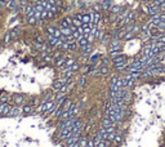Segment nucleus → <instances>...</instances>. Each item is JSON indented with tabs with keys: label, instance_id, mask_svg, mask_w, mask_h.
Segmentation results:
<instances>
[{
	"label": "nucleus",
	"instance_id": "obj_26",
	"mask_svg": "<svg viewBox=\"0 0 165 147\" xmlns=\"http://www.w3.org/2000/svg\"><path fill=\"white\" fill-rule=\"evenodd\" d=\"M100 74L101 76H106V75L110 74V67L109 66H101L100 67Z\"/></svg>",
	"mask_w": 165,
	"mask_h": 147
},
{
	"label": "nucleus",
	"instance_id": "obj_7",
	"mask_svg": "<svg viewBox=\"0 0 165 147\" xmlns=\"http://www.w3.org/2000/svg\"><path fill=\"white\" fill-rule=\"evenodd\" d=\"M23 16L26 17V18H29V17H32L35 14V7L34 4H27L26 7H23Z\"/></svg>",
	"mask_w": 165,
	"mask_h": 147
},
{
	"label": "nucleus",
	"instance_id": "obj_25",
	"mask_svg": "<svg viewBox=\"0 0 165 147\" xmlns=\"http://www.w3.org/2000/svg\"><path fill=\"white\" fill-rule=\"evenodd\" d=\"M111 58L110 57H101V66H111Z\"/></svg>",
	"mask_w": 165,
	"mask_h": 147
},
{
	"label": "nucleus",
	"instance_id": "obj_16",
	"mask_svg": "<svg viewBox=\"0 0 165 147\" xmlns=\"http://www.w3.org/2000/svg\"><path fill=\"white\" fill-rule=\"evenodd\" d=\"M101 57H102L101 53H94V54H92V56L88 57V61H89V63H97L98 59H100Z\"/></svg>",
	"mask_w": 165,
	"mask_h": 147
},
{
	"label": "nucleus",
	"instance_id": "obj_11",
	"mask_svg": "<svg viewBox=\"0 0 165 147\" xmlns=\"http://www.w3.org/2000/svg\"><path fill=\"white\" fill-rule=\"evenodd\" d=\"M93 50H94V45L93 44H88V45H85L84 48H80V52H81L83 56H86L89 57L93 53Z\"/></svg>",
	"mask_w": 165,
	"mask_h": 147
},
{
	"label": "nucleus",
	"instance_id": "obj_9",
	"mask_svg": "<svg viewBox=\"0 0 165 147\" xmlns=\"http://www.w3.org/2000/svg\"><path fill=\"white\" fill-rule=\"evenodd\" d=\"M12 94L13 93H8L3 91L1 94H0V103H12Z\"/></svg>",
	"mask_w": 165,
	"mask_h": 147
},
{
	"label": "nucleus",
	"instance_id": "obj_22",
	"mask_svg": "<svg viewBox=\"0 0 165 147\" xmlns=\"http://www.w3.org/2000/svg\"><path fill=\"white\" fill-rule=\"evenodd\" d=\"M76 85H77V88H79V89L85 88V85H86V76H81V77H80Z\"/></svg>",
	"mask_w": 165,
	"mask_h": 147
},
{
	"label": "nucleus",
	"instance_id": "obj_12",
	"mask_svg": "<svg viewBox=\"0 0 165 147\" xmlns=\"http://www.w3.org/2000/svg\"><path fill=\"white\" fill-rule=\"evenodd\" d=\"M111 66L112 65H115V63H123V62H128V57H127V54H124V53H121L120 56H118V57H115V58H112L111 59Z\"/></svg>",
	"mask_w": 165,
	"mask_h": 147
},
{
	"label": "nucleus",
	"instance_id": "obj_37",
	"mask_svg": "<svg viewBox=\"0 0 165 147\" xmlns=\"http://www.w3.org/2000/svg\"><path fill=\"white\" fill-rule=\"evenodd\" d=\"M74 18H76V20H80V21H81V18H83V13H81V12L76 13V14L74 16Z\"/></svg>",
	"mask_w": 165,
	"mask_h": 147
},
{
	"label": "nucleus",
	"instance_id": "obj_43",
	"mask_svg": "<svg viewBox=\"0 0 165 147\" xmlns=\"http://www.w3.org/2000/svg\"><path fill=\"white\" fill-rule=\"evenodd\" d=\"M1 92H3V89H0V94H1Z\"/></svg>",
	"mask_w": 165,
	"mask_h": 147
},
{
	"label": "nucleus",
	"instance_id": "obj_39",
	"mask_svg": "<svg viewBox=\"0 0 165 147\" xmlns=\"http://www.w3.org/2000/svg\"><path fill=\"white\" fill-rule=\"evenodd\" d=\"M159 8H160V12H161V13H164V12H165V3H163V4H161Z\"/></svg>",
	"mask_w": 165,
	"mask_h": 147
},
{
	"label": "nucleus",
	"instance_id": "obj_41",
	"mask_svg": "<svg viewBox=\"0 0 165 147\" xmlns=\"http://www.w3.org/2000/svg\"><path fill=\"white\" fill-rule=\"evenodd\" d=\"M145 1H146V3H151L152 0H145Z\"/></svg>",
	"mask_w": 165,
	"mask_h": 147
},
{
	"label": "nucleus",
	"instance_id": "obj_24",
	"mask_svg": "<svg viewBox=\"0 0 165 147\" xmlns=\"http://www.w3.org/2000/svg\"><path fill=\"white\" fill-rule=\"evenodd\" d=\"M137 35L134 34L133 31H129V32H125V35H124V38H123V40L124 41H129V40H132V39H134Z\"/></svg>",
	"mask_w": 165,
	"mask_h": 147
},
{
	"label": "nucleus",
	"instance_id": "obj_1",
	"mask_svg": "<svg viewBox=\"0 0 165 147\" xmlns=\"http://www.w3.org/2000/svg\"><path fill=\"white\" fill-rule=\"evenodd\" d=\"M26 100H27L26 94H22V93H13L12 94V105H14V106L22 107L26 103Z\"/></svg>",
	"mask_w": 165,
	"mask_h": 147
},
{
	"label": "nucleus",
	"instance_id": "obj_33",
	"mask_svg": "<svg viewBox=\"0 0 165 147\" xmlns=\"http://www.w3.org/2000/svg\"><path fill=\"white\" fill-rule=\"evenodd\" d=\"M8 5V0H0V10H5Z\"/></svg>",
	"mask_w": 165,
	"mask_h": 147
},
{
	"label": "nucleus",
	"instance_id": "obj_21",
	"mask_svg": "<svg viewBox=\"0 0 165 147\" xmlns=\"http://www.w3.org/2000/svg\"><path fill=\"white\" fill-rule=\"evenodd\" d=\"M77 45H79V48H84V47H85V45H88V39H86L85 36H81V38H80V39H77Z\"/></svg>",
	"mask_w": 165,
	"mask_h": 147
},
{
	"label": "nucleus",
	"instance_id": "obj_14",
	"mask_svg": "<svg viewBox=\"0 0 165 147\" xmlns=\"http://www.w3.org/2000/svg\"><path fill=\"white\" fill-rule=\"evenodd\" d=\"M123 142H124V133H119V132H116V136H115V138H113L112 143L115 146H120Z\"/></svg>",
	"mask_w": 165,
	"mask_h": 147
},
{
	"label": "nucleus",
	"instance_id": "obj_19",
	"mask_svg": "<svg viewBox=\"0 0 165 147\" xmlns=\"http://www.w3.org/2000/svg\"><path fill=\"white\" fill-rule=\"evenodd\" d=\"M88 142H89V137L85 136V134H83L79 139V146L80 147H88Z\"/></svg>",
	"mask_w": 165,
	"mask_h": 147
},
{
	"label": "nucleus",
	"instance_id": "obj_28",
	"mask_svg": "<svg viewBox=\"0 0 165 147\" xmlns=\"http://www.w3.org/2000/svg\"><path fill=\"white\" fill-rule=\"evenodd\" d=\"M63 107H57V110L54 111V114H53V118L57 119V120H59V118H61V115H62V112H63Z\"/></svg>",
	"mask_w": 165,
	"mask_h": 147
},
{
	"label": "nucleus",
	"instance_id": "obj_20",
	"mask_svg": "<svg viewBox=\"0 0 165 147\" xmlns=\"http://www.w3.org/2000/svg\"><path fill=\"white\" fill-rule=\"evenodd\" d=\"M38 18L35 16L32 17H29V18H26V23H27L29 26H31V27H35V26H38Z\"/></svg>",
	"mask_w": 165,
	"mask_h": 147
},
{
	"label": "nucleus",
	"instance_id": "obj_35",
	"mask_svg": "<svg viewBox=\"0 0 165 147\" xmlns=\"http://www.w3.org/2000/svg\"><path fill=\"white\" fill-rule=\"evenodd\" d=\"M93 10L97 12V13H101V12L103 10V9H102V4H94V5H93Z\"/></svg>",
	"mask_w": 165,
	"mask_h": 147
},
{
	"label": "nucleus",
	"instance_id": "obj_5",
	"mask_svg": "<svg viewBox=\"0 0 165 147\" xmlns=\"http://www.w3.org/2000/svg\"><path fill=\"white\" fill-rule=\"evenodd\" d=\"M21 109H22V115H23V116H30V115H32V114H34V111H35V107L32 106L30 102H26V103L23 105Z\"/></svg>",
	"mask_w": 165,
	"mask_h": 147
},
{
	"label": "nucleus",
	"instance_id": "obj_23",
	"mask_svg": "<svg viewBox=\"0 0 165 147\" xmlns=\"http://www.w3.org/2000/svg\"><path fill=\"white\" fill-rule=\"evenodd\" d=\"M111 7H112V0H103V3H102V9L110 10Z\"/></svg>",
	"mask_w": 165,
	"mask_h": 147
},
{
	"label": "nucleus",
	"instance_id": "obj_42",
	"mask_svg": "<svg viewBox=\"0 0 165 147\" xmlns=\"http://www.w3.org/2000/svg\"><path fill=\"white\" fill-rule=\"evenodd\" d=\"M1 50H3V45H0V53H1Z\"/></svg>",
	"mask_w": 165,
	"mask_h": 147
},
{
	"label": "nucleus",
	"instance_id": "obj_6",
	"mask_svg": "<svg viewBox=\"0 0 165 147\" xmlns=\"http://www.w3.org/2000/svg\"><path fill=\"white\" fill-rule=\"evenodd\" d=\"M12 106H13L12 103H0V118H5L9 115Z\"/></svg>",
	"mask_w": 165,
	"mask_h": 147
},
{
	"label": "nucleus",
	"instance_id": "obj_29",
	"mask_svg": "<svg viewBox=\"0 0 165 147\" xmlns=\"http://www.w3.org/2000/svg\"><path fill=\"white\" fill-rule=\"evenodd\" d=\"M81 22L83 23H91L92 22V17H91V13H83V18H81Z\"/></svg>",
	"mask_w": 165,
	"mask_h": 147
},
{
	"label": "nucleus",
	"instance_id": "obj_10",
	"mask_svg": "<svg viewBox=\"0 0 165 147\" xmlns=\"http://www.w3.org/2000/svg\"><path fill=\"white\" fill-rule=\"evenodd\" d=\"M13 41V39H12L10 36V31L8 30V31H5V34L3 35V38H1V41H0V45H9V44Z\"/></svg>",
	"mask_w": 165,
	"mask_h": 147
},
{
	"label": "nucleus",
	"instance_id": "obj_34",
	"mask_svg": "<svg viewBox=\"0 0 165 147\" xmlns=\"http://www.w3.org/2000/svg\"><path fill=\"white\" fill-rule=\"evenodd\" d=\"M120 77L118 75H113V76H111V80H110V85H113V84H118V80Z\"/></svg>",
	"mask_w": 165,
	"mask_h": 147
},
{
	"label": "nucleus",
	"instance_id": "obj_18",
	"mask_svg": "<svg viewBox=\"0 0 165 147\" xmlns=\"http://www.w3.org/2000/svg\"><path fill=\"white\" fill-rule=\"evenodd\" d=\"M56 26L53 25H45V29H44V31H45V35H53L54 36V32H56Z\"/></svg>",
	"mask_w": 165,
	"mask_h": 147
},
{
	"label": "nucleus",
	"instance_id": "obj_32",
	"mask_svg": "<svg viewBox=\"0 0 165 147\" xmlns=\"http://www.w3.org/2000/svg\"><path fill=\"white\" fill-rule=\"evenodd\" d=\"M75 62H76V59H75V58H67V61H66V63H65V67H71Z\"/></svg>",
	"mask_w": 165,
	"mask_h": 147
},
{
	"label": "nucleus",
	"instance_id": "obj_8",
	"mask_svg": "<svg viewBox=\"0 0 165 147\" xmlns=\"http://www.w3.org/2000/svg\"><path fill=\"white\" fill-rule=\"evenodd\" d=\"M22 115V109H21L19 106H12V109L9 111V115H8V118H18V116Z\"/></svg>",
	"mask_w": 165,
	"mask_h": 147
},
{
	"label": "nucleus",
	"instance_id": "obj_40",
	"mask_svg": "<svg viewBox=\"0 0 165 147\" xmlns=\"http://www.w3.org/2000/svg\"><path fill=\"white\" fill-rule=\"evenodd\" d=\"M156 1H157V3H159V4H160V5H161V4H163V3H165V0H156Z\"/></svg>",
	"mask_w": 165,
	"mask_h": 147
},
{
	"label": "nucleus",
	"instance_id": "obj_15",
	"mask_svg": "<svg viewBox=\"0 0 165 147\" xmlns=\"http://www.w3.org/2000/svg\"><path fill=\"white\" fill-rule=\"evenodd\" d=\"M19 4L17 0H8V5H7V10H14L16 8H18Z\"/></svg>",
	"mask_w": 165,
	"mask_h": 147
},
{
	"label": "nucleus",
	"instance_id": "obj_3",
	"mask_svg": "<svg viewBox=\"0 0 165 147\" xmlns=\"http://www.w3.org/2000/svg\"><path fill=\"white\" fill-rule=\"evenodd\" d=\"M10 36H12V39H13V41L14 40H18V39L22 36V27H21L19 25H17V26H14V27H12L10 30Z\"/></svg>",
	"mask_w": 165,
	"mask_h": 147
},
{
	"label": "nucleus",
	"instance_id": "obj_38",
	"mask_svg": "<svg viewBox=\"0 0 165 147\" xmlns=\"http://www.w3.org/2000/svg\"><path fill=\"white\" fill-rule=\"evenodd\" d=\"M77 31H79V34L84 36V30H83V26H80V27H77Z\"/></svg>",
	"mask_w": 165,
	"mask_h": 147
},
{
	"label": "nucleus",
	"instance_id": "obj_36",
	"mask_svg": "<svg viewBox=\"0 0 165 147\" xmlns=\"http://www.w3.org/2000/svg\"><path fill=\"white\" fill-rule=\"evenodd\" d=\"M72 25L76 26V27H80V26H83V22L80 20H76V18H72Z\"/></svg>",
	"mask_w": 165,
	"mask_h": 147
},
{
	"label": "nucleus",
	"instance_id": "obj_17",
	"mask_svg": "<svg viewBox=\"0 0 165 147\" xmlns=\"http://www.w3.org/2000/svg\"><path fill=\"white\" fill-rule=\"evenodd\" d=\"M110 125H112V121L110 120L109 116H103V118L101 119V127H103V128H107V127H110Z\"/></svg>",
	"mask_w": 165,
	"mask_h": 147
},
{
	"label": "nucleus",
	"instance_id": "obj_4",
	"mask_svg": "<svg viewBox=\"0 0 165 147\" xmlns=\"http://www.w3.org/2000/svg\"><path fill=\"white\" fill-rule=\"evenodd\" d=\"M54 100V93H53V89H48L43 93V95H40V103H43V102H49Z\"/></svg>",
	"mask_w": 165,
	"mask_h": 147
},
{
	"label": "nucleus",
	"instance_id": "obj_31",
	"mask_svg": "<svg viewBox=\"0 0 165 147\" xmlns=\"http://www.w3.org/2000/svg\"><path fill=\"white\" fill-rule=\"evenodd\" d=\"M120 10H121V7H119V5H112V7L110 8V12L112 14H119Z\"/></svg>",
	"mask_w": 165,
	"mask_h": 147
},
{
	"label": "nucleus",
	"instance_id": "obj_13",
	"mask_svg": "<svg viewBox=\"0 0 165 147\" xmlns=\"http://www.w3.org/2000/svg\"><path fill=\"white\" fill-rule=\"evenodd\" d=\"M67 58L68 57H66V56H62V57H59L58 59H56L54 61V66L57 68H63L65 67V63H66V61H67Z\"/></svg>",
	"mask_w": 165,
	"mask_h": 147
},
{
	"label": "nucleus",
	"instance_id": "obj_27",
	"mask_svg": "<svg viewBox=\"0 0 165 147\" xmlns=\"http://www.w3.org/2000/svg\"><path fill=\"white\" fill-rule=\"evenodd\" d=\"M35 43H39V44H45L47 43V38H44L41 34H38L35 36Z\"/></svg>",
	"mask_w": 165,
	"mask_h": 147
},
{
	"label": "nucleus",
	"instance_id": "obj_2",
	"mask_svg": "<svg viewBox=\"0 0 165 147\" xmlns=\"http://www.w3.org/2000/svg\"><path fill=\"white\" fill-rule=\"evenodd\" d=\"M109 48V52H113V50H123L121 47V40L120 39H111L110 44L107 45Z\"/></svg>",
	"mask_w": 165,
	"mask_h": 147
},
{
	"label": "nucleus",
	"instance_id": "obj_30",
	"mask_svg": "<svg viewBox=\"0 0 165 147\" xmlns=\"http://www.w3.org/2000/svg\"><path fill=\"white\" fill-rule=\"evenodd\" d=\"M70 118H72V116H71V114H70V111L66 110V111L62 112V115H61V118H59L58 121H61V120H67V119H70Z\"/></svg>",
	"mask_w": 165,
	"mask_h": 147
}]
</instances>
